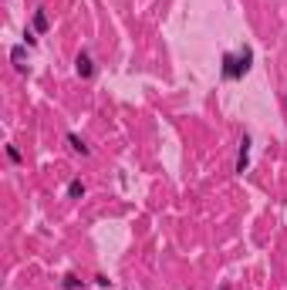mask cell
Wrapping results in <instances>:
<instances>
[{
    "label": "cell",
    "mask_w": 287,
    "mask_h": 290,
    "mask_svg": "<svg viewBox=\"0 0 287 290\" xmlns=\"http://www.w3.org/2000/svg\"><path fill=\"white\" fill-rule=\"evenodd\" d=\"M254 64V47H240V51H226L223 54V78L226 81H240Z\"/></svg>",
    "instance_id": "6da1fadb"
},
{
    "label": "cell",
    "mask_w": 287,
    "mask_h": 290,
    "mask_svg": "<svg viewBox=\"0 0 287 290\" xmlns=\"http://www.w3.org/2000/svg\"><path fill=\"white\" fill-rule=\"evenodd\" d=\"M75 71L81 75V78H95V61H91V54H88V51H81V54H78Z\"/></svg>",
    "instance_id": "7a4b0ae2"
},
{
    "label": "cell",
    "mask_w": 287,
    "mask_h": 290,
    "mask_svg": "<svg viewBox=\"0 0 287 290\" xmlns=\"http://www.w3.org/2000/svg\"><path fill=\"white\" fill-rule=\"evenodd\" d=\"M247 166H250V138L243 135V142H240V152H237V172H247Z\"/></svg>",
    "instance_id": "3957f363"
},
{
    "label": "cell",
    "mask_w": 287,
    "mask_h": 290,
    "mask_svg": "<svg viewBox=\"0 0 287 290\" xmlns=\"http://www.w3.org/2000/svg\"><path fill=\"white\" fill-rule=\"evenodd\" d=\"M68 145H71V152H78V156H88V152H91V149H88L85 142H81V138H78L75 132H68Z\"/></svg>",
    "instance_id": "277c9868"
},
{
    "label": "cell",
    "mask_w": 287,
    "mask_h": 290,
    "mask_svg": "<svg viewBox=\"0 0 287 290\" xmlns=\"http://www.w3.org/2000/svg\"><path fill=\"white\" fill-rule=\"evenodd\" d=\"M47 27H51V21H47V14H44V11H34V31H37V34H44Z\"/></svg>",
    "instance_id": "5b68a950"
},
{
    "label": "cell",
    "mask_w": 287,
    "mask_h": 290,
    "mask_svg": "<svg viewBox=\"0 0 287 290\" xmlns=\"http://www.w3.org/2000/svg\"><path fill=\"white\" fill-rule=\"evenodd\" d=\"M68 196H71V199H81V196H85V182H81V179H71V182H68Z\"/></svg>",
    "instance_id": "8992f818"
},
{
    "label": "cell",
    "mask_w": 287,
    "mask_h": 290,
    "mask_svg": "<svg viewBox=\"0 0 287 290\" xmlns=\"http://www.w3.org/2000/svg\"><path fill=\"white\" fill-rule=\"evenodd\" d=\"M11 61H14V67H17V71H27V64H24V61H27V57H24V47H14V51H11Z\"/></svg>",
    "instance_id": "52a82bcc"
},
{
    "label": "cell",
    "mask_w": 287,
    "mask_h": 290,
    "mask_svg": "<svg viewBox=\"0 0 287 290\" xmlns=\"http://www.w3.org/2000/svg\"><path fill=\"white\" fill-rule=\"evenodd\" d=\"M81 287H85V280H78L75 273H68V277H65V290H81Z\"/></svg>",
    "instance_id": "ba28073f"
},
{
    "label": "cell",
    "mask_w": 287,
    "mask_h": 290,
    "mask_svg": "<svg viewBox=\"0 0 287 290\" xmlns=\"http://www.w3.org/2000/svg\"><path fill=\"white\" fill-rule=\"evenodd\" d=\"M7 156H11V162H17V166L24 162V156H21V149H17V145H7Z\"/></svg>",
    "instance_id": "9c48e42d"
},
{
    "label": "cell",
    "mask_w": 287,
    "mask_h": 290,
    "mask_svg": "<svg viewBox=\"0 0 287 290\" xmlns=\"http://www.w3.org/2000/svg\"><path fill=\"white\" fill-rule=\"evenodd\" d=\"M95 283H98V287H111V280L105 277V273H98V277H95Z\"/></svg>",
    "instance_id": "30bf717a"
},
{
    "label": "cell",
    "mask_w": 287,
    "mask_h": 290,
    "mask_svg": "<svg viewBox=\"0 0 287 290\" xmlns=\"http://www.w3.org/2000/svg\"><path fill=\"white\" fill-rule=\"evenodd\" d=\"M284 108H287V95H284Z\"/></svg>",
    "instance_id": "8fae6325"
},
{
    "label": "cell",
    "mask_w": 287,
    "mask_h": 290,
    "mask_svg": "<svg viewBox=\"0 0 287 290\" xmlns=\"http://www.w3.org/2000/svg\"><path fill=\"white\" fill-rule=\"evenodd\" d=\"M223 290H230V287H223Z\"/></svg>",
    "instance_id": "7c38bea8"
}]
</instances>
